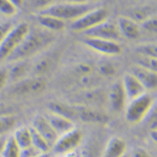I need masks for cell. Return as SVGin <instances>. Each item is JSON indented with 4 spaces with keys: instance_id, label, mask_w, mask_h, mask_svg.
<instances>
[{
    "instance_id": "6da1fadb",
    "label": "cell",
    "mask_w": 157,
    "mask_h": 157,
    "mask_svg": "<svg viewBox=\"0 0 157 157\" xmlns=\"http://www.w3.org/2000/svg\"><path fill=\"white\" fill-rule=\"evenodd\" d=\"M55 33L42 27L29 29L27 35L19 47L12 54L6 62H15L20 60H29V58L41 54L55 42Z\"/></svg>"
},
{
    "instance_id": "7a4b0ae2",
    "label": "cell",
    "mask_w": 157,
    "mask_h": 157,
    "mask_svg": "<svg viewBox=\"0 0 157 157\" xmlns=\"http://www.w3.org/2000/svg\"><path fill=\"white\" fill-rule=\"evenodd\" d=\"M154 106H155V98L148 92L129 101L125 108L126 121L131 125H137L145 121L147 115Z\"/></svg>"
},
{
    "instance_id": "3957f363",
    "label": "cell",
    "mask_w": 157,
    "mask_h": 157,
    "mask_svg": "<svg viewBox=\"0 0 157 157\" xmlns=\"http://www.w3.org/2000/svg\"><path fill=\"white\" fill-rule=\"evenodd\" d=\"M92 6L89 2L86 3H70V2H58L52 6H48L46 9L39 11L41 13L52 15L65 22H72L85 13H87L89 10L92 9Z\"/></svg>"
},
{
    "instance_id": "277c9868",
    "label": "cell",
    "mask_w": 157,
    "mask_h": 157,
    "mask_svg": "<svg viewBox=\"0 0 157 157\" xmlns=\"http://www.w3.org/2000/svg\"><path fill=\"white\" fill-rule=\"evenodd\" d=\"M30 26L25 22L14 25L6 37L0 43V64L6 62L7 59L12 56L23 41L25 36L27 35Z\"/></svg>"
},
{
    "instance_id": "5b68a950",
    "label": "cell",
    "mask_w": 157,
    "mask_h": 157,
    "mask_svg": "<svg viewBox=\"0 0 157 157\" xmlns=\"http://www.w3.org/2000/svg\"><path fill=\"white\" fill-rule=\"evenodd\" d=\"M109 12L105 7H92L71 22L70 29L75 33H85L108 19Z\"/></svg>"
},
{
    "instance_id": "8992f818",
    "label": "cell",
    "mask_w": 157,
    "mask_h": 157,
    "mask_svg": "<svg viewBox=\"0 0 157 157\" xmlns=\"http://www.w3.org/2000/svg\"><path fill=\"white\" fill-rule=\"evenodd\" d=\"M71 104L102 109L107 104V92L98 87L80 90L72 97Z\"/></svg>"
},
{
    "instance_id": "52a82bcc",
    "label": "cell",
    "mask_w": 157,
    "mask_h": 157,
    "mask_svg": "<svg viewBox=\"0 0 157 157\" xmlns=\"http://www.w3.org/2000/svg\"><path fill=\"white\" fill-rule=\"evenodd\" d=\"M83 137H84V133L78 128H73L72 130L58 136L52 149L55 151V153L60 154V155L68 154L75 151L81 145Z\"/></svg>"
},
{
    "instance_id": "ba28073f",
    "label": "cell",
    "mask_w": 157,
    "mask_h": 157,
    "mask_svg": "<svg viewBox=\"0 0 157 157\" xmlns=\"http://www.w3.org/2000/svg\"><path fill=\"white\" fill-rule=\"evenodd\" d=\"M46 88V81L43 77L33 75L25 78L19 82L15 83L12 88V93L15 95H35L42 93Z\"/></svg>"
},
{
    "instance_id": "9c48e42d",
    "label": "cell",
    "mask_w": 157,
    "mask_h": 157,
    "mask_svg": "<svg viewBox=\"0 0 157 157\" xmlns=\"http://www.w3.org/2000/svg\"><path fill=\"white\" fill-rule=\"evenodd\" d=\"M73 105H75V121L87 124H97V125H105L110 121V116L103 109L75 105V104Z\"/></svg>"
},
{
    "instance_id": "30bf717a",
    "label": "cell",
    "mask_w": 157,
    "mask_h": 157,
    "mask_svg": "<svg viewBox=\"0 0 157 157\" xmlns=\"http://www.w3.org/2000/svg\"><path fill=\"white\" fill-rule=\"evenodd\" d=\"M83 44L89 47L90 49L94 50L101 55L112 57V56H117L121 52V46L117 41H112V40H105L98 39V38H91V37H84L83 39Z\"/></svg>"
},
{
    "instance_id": "8fae6325",
    "label": "cell",
    "mask_w": 157,
    "mask_h": 157,
    "mask_svg": "<svg viewBox=\"0 0 157 157\" xmlns=\"http://www.w3.org/2000/svg\"><path fill=\"white\" fill-rule=\"evenodd\" d=\"M83 35H84V37L112 40V41H117V42L121 38L117 24L108 21V20H105L102 23L98 24L97 26L92 27L91 29L83 33Z\"/></svg>"
},
{
    "instance_id": "7c38bea8",
    "label": "cell",
    "mask_w": 157,
    "mask_h": 157,
    "mask_svg": "<svg viewBox=\"0 0 157 157\" xmlns=\"http://www.w3.org/2000/svg\"><path fill=\"white\" fill-rule=\"evenodd\" d=\"M127 103L128 100L126 97L123 84H121V81L114 83L107 91V104L109 107L113 112L118 113L126 108Z\"/></svg>"
},
{
    "instance_id": "4fadbf2b",
    "label": "cell",
    "mask_w": 157,
    "mask_h": 157,
    "mask_svg": "<svg viewBox=\"0 0 157 157\" xmlns=\"http://www.w3.org/2000/svg\"><path fill=\"white\" fill-rule=\"evenodd\" d=\"M30 127L37 133H39L52 148V146H54V144L58 138V134L49 124L46 115H37L33 120Z\"/></svg>"
},
{
    "instance_id": "5bb4252c",
    "label": "cell",
    "mask_w": 157,
    "mask_h": 157,
    "mask_svg": "<svg viewBox=\"0 0 157 157\" xmlns=\"http://www.w3.org/2000/svg\"><path fill=\"white\" fill-rule=\"evenodd\" d=\"M59 57L57 52H49L40 57L34 65H32V72L36 77H44L48 72L52 71L57 65Z\"/></svg>"
},
{
    "instance_id": "9a60e30c",
    "label": "cell",
    "mask_w": 157,
    "mask_h": 157,
    "mask_svg": "<svg viewBox=\"0 0 157 157\" xmlns=\"http://www.w3.org/2000/svg\"><path fill=\"white\" fill-rule=\"evenodd\" d=\"M117 27L120 30L121 37L129 40H135L140 37L141 35V27L139 23L130 19L127 16H121L117 19Z\"/></svg>"
},
{
    "instance_id": "2e32d148",
    "label": "cell",
    "mask_w": 157,
    "mask_h": 157,
    "mask_svg": "<svg viewBox=\"0 0 157 157\" xmlns=\"http://www.w3.org/2000/svg\"><path fill=\"white\" fill-rule=\"evenodd\" d=\"M137 80L140 82V84L144 86L146 91L148 90H155L157 87V72L152 70L146 69L140 66L135 65L132 67L130 71Z\"/></svg>"
},
{
    "instance_id": "e0dca14e",
    "label": "cell",
    "mask_w": 157,
    "mask_h": 157,
    "mask_svg": "<svg viewBox=\"0 0 157 157\" xmlns=\"http://www.w3.org/2000/svg\"><path fill=\"white\" fill-rule=\"evenodd\" d=\"M121 84H123L128 102L147 92L144 86L140 84V82L131 72L125 75L123 81H121Z\"/></svg>"
},
{
    "instance_id": "ac0fdd59",
    "label": "cell",
    "mask_w": 157,
    "mask_h": 157,
    "mask_svg": "<svg viewBox=\"0 0 157 157\" xmlns=\"http://www.w3.org/2000/svg\"><path fill=\"white\" fill-rule=\"evenodd\" d=\"M37 21L42 29L49 30V32L52 33L63 30L66 27V23H67V22L63 21V20L57 18V17L52 16V15L46 14V13H41V12L38 13Z\"/></svg>"
},
{
    "instance_id": "d6986e66",
    "label": "cell",
    "mask_w": 157,
    "mask_h": 157,
    "mask_svg": "<svg viewBox=\"0 0 157 157\" xmlns=\"http://www.w3.org/2000/svg\"><path fill=\"white\" fill-rule=\"evenodd\" d=\"M13 65L9 68V78L10 81L15 83L23 80L27 75L32 71V65L29 60H20L12 62Z\"/></svg>"
},
{
    "instance_id": "ffe728a7",
    "label": "cell",
    "mask_w": 157,
    "mask_h": 157,
    "mask_svg": "<svg viewBox=\"0 0 157 157\" xmlns=\"http://www.w3.org/2000/svg\"><path fill=\"white\" fill-rule=\"evenodd\" d=\"M127 153V144L123 138L113 136L108 140L102 157H121Z\"/></svg>"
},
{
    "instance_id": "44dd1931",
    "label": "cell",
    "mask_w": 157,
    "mask_h": 157,
    "mask_svg": "<svg viewBox=\"0 0 157 157\" xmlns=\"http://www.w3.org/2000/svg\"><path fill=\"white\" fill-rule=\"evenodd\" d=\"M46 117L48 120L49 124L52 125V127L54 128V130L57 132L58 136L62 135V134L66 133L68 131L72 130L73 128H75V121L68 120L66 117H63L61 115L50 113V114L46 115Z\"/></svg>"
},
{
    "instance_id": "7402d4cb",
    "label": "cell",
    "mask_w": 157,
    "mask_h": 157,
    "mask_svg": "<svg viewBox=\"0 0 157 157\" xmlns=\"http://www.w3.org/2000/svg\"><path fill=\"white\" fill-rule=\"evenodd\" d=\"M48 108L50 113L61 115L63 117H66L68 120L75 121V105L71 103H64L60 101H54L49 103Z\"/></svg>"
},
{
    "instance_id": "603a6c76",
    "label": "cell",
    "mask_w": 157,
    "mask_h": 157,
    "mask_svg": "<svg viewBox=\"0 0 157 157\" xmlns=\"http://www.w3.org/2000/svg\"><path fill=\"white\" fill-rule=\"evenodd\" d=\"M17 145L20 147V149L26 148L32 146V131L29 126H22L16 129L14 134H12Z\"/></svg>"
},
{
    "instance_id": "cb8c5ba5",
    "label": "cell",
    "mask_w": 157,
    "mask_h": 157,
    "mask_svg": "<svg viewBox=\"0 0 157 157\" xmlns=\"http://www.w3.org/2000/svg\"><path fill=\"white\" fill-rule=\"evenodd\" d=\"M153 15H155V9L153 6H145L130 10L128 12L127 17L136 21L137 23H141L143 21H145L146 19H148L149 17L153 16Z\"/></svg>"
},
{
    "instance_id": "d4e9b609",
    "label": "cell",
    "mask_w": 157,
    "mask_h": 157,
    "mask_svg": "<svg viewBox=\"0 0 157 157\" xmlns=\"http://www.w3.org/2000/svg\"><path fill=\"white\" fill-rule=\"evenodd\" d=\"M94 72H97L95 65L91 62H88V61H84V62L78 63L75 66H73L71 70V75L75 77V80H78V78L87 77V75H90Z\"/></svg>"
},
{
    "instance_id": "484cf974",
    "label": "cell",
    "mask_w": 157,
    "mask_h": 157,
    "mask_svg": "<svg viewBox=\"0 0 157 157\" xmlns=\"http://www.w3.org/2000/svg\"><path fill=\"white\" fill-rule=\"evenodd\" d=\"M95 70L101 78H111L116 75L117 67L111 61H102L98 67H95Z\"/></svg>"
},
{
    "instance_id": "4316f807",
    "label": "cell",
    "mask_w": 157,
    "mask_h": 157,
    "mask_svg": "<svg viewBox=\"0 0 157 157\" xmlns=\"http://www.w3.org/2000/svg\"><path fill=\"white\" fill-rule=\"evenodd\" d=\"M17 116L15 114H7L0 116V135H6L17 125Z\"/></svg>"
},
{
    "instance_id": "83f0119b",
    "label": "cell",
    "mask_w": 157,
    "mask_h": 157,
    "mask_svg": "<svg viewBox=\"0 0 157 157\" xmlns=\"http://www.w3.org/2000/svg\"><path fill=\"white\" fill-rule=\"evenodd\" d=\"M21 149L17 145L14 137L12 135L7 136L6 146H4L3 152L1 154V157H20Z\"/></svg>"
},
{
    "instance_id": "f1b7e54d",
    "label": "cell",
    "mask_w": 157,
    "mask_h": 157,
    "mask_svg": "<svg viewBox=\"0 0 157 157\" xmlns=\"http://www.w3.org/2000/svg\"><path fill=\"white\" fill-rule=\"evenodd\" d=\"M30 131H32V145L37 150H39L41 153H47V152L52 150V147H50L49 144L39 133H37L32 127H30Z\"/></svg>"
},
{
    "instance_id": "f546056e",
    "label": "cell",
    "mask_w": 157,
    "mask_h": 157,
    "mask_svg": "<svg viewBox=\"0 0 157 157\" xmlns=\"http://www.w3.org/2000/svg\"><path fill=\"white\" fill-rule=\"evenodd\" d=\"M136 52L140 57L157 58L156 43H144L136 47Z\"/></svg>"
},
{
    "instance_id": "4dcf8cb0",
    "label": "cell",
    "mask_w": 157,
    "mask_h": 157,
    "mask_svg": "<svg viewBox=\"0 0 157 157\" xmlns=\"http://www.w3.org/2000/svg\"><path fill=\"white\" fill-rule=\"evenodd\" d=\"M136 63H137L136 64L137 66L157 72V58L140 57V56H138V59L136 61Z\"/></svg>"
},
{
    "instance_id": "1f68e13d",
    "label": "cell",
    "mask_w": 157,
    "mask_h": 157,
    "mask_svg": "<svg viewBox=\"0 0 157 157\" xmlns=\"http://www.w3.org/2000/svg\"><path fill=\"white\" fill-rule=\"evenodd\" d=\"M18 7L11 0H0V14L6 17H13L16 15Z\"/></svg>"
},
{
    "instance_id": "d6a6232c",
    "label": "cell",
    "mask_w": 157,
    "mask_h": 157,
    "mask_svg": "<svg viewBox=\"0 0 157 157\" xmlns=\"http://www.w3.org/2000/svg\"><path fill=\"white\" fill-rule=\"evenodd\" d=\"M141 29L146 30V32L149 33H153V34H156L157 32V18L156 15H153V16L149 17L148 19H146L145 21H143L141 23H139Z\"/></svg>"
},
{
    "instance_id": "836d02e7",
    "label": "cell",
    "mask_w": 157,
    "mask_h": 157,
    "mask_svg": "<svg viewBox=\"0 0 157 157\" xmlns=\"http://www.w3.org/2000/svg\"><path fill=\"white\" fill-rule=\"evenodd\" d=\"M41 153L39 150H37L34 146H29L26 147V148L21 149V152H20V157H35Z\"/></svg>"
},
{
    "instance_id": "e575fe53",
    "label": "cell",
    "mask_w": 157,
    "mask_h": 157,
    "mask_svg": "<svg viewBox=\"0 0 157 157\" xmlns=\"http://www.w3.org/2000/svg\"><path fill=\"white\" fill-rule=\"evenodd\" d=\"M58 2H59V0H35V6L39 11H42V10L54 6Z\"/></svg>"
},
{
    "instance_id": "d590c367",
    "label": "cell",
    "mask_w": 157,
    "mask_h": 157,
    "mask_svg": "<svg viewBox=\"0 0 157 157\" xmlns=\"http://www.w3.org/2000/svg\"><path fill=\"white\" fill-rule=\"evenodd\" d=\"M9 82V68H0V90L3 89Z\"/></svg>"
},
{
    "instance_id": "8d00e7d4",
    "label": "cell",
    "mask_w": 157,
    "mask_h": 157,
    "mask_svg": "<svg viewBox=\"0 0 157 157\" xmlns=\"http://www.w3.org/2000/svg\"><path fill=\"white\" fill-rule=\"evenodd\" d=\"M13 26L14 25H13L12 22H3V23L0 24V43L6 37V35L13 29Z\"/></svg>"
},
{
    "instance_id": "74e56055",
    "label": "cell",
    "mask_w": 157,
    "mask_h": 157,
    "mask_svg": "<svg viewBox=\"0 0 157 157\" xmlns=\"http://www.w3.org/2000/svg\"><path fill=\"white\" fill-rule=\"evenodd\" d=\"M7 114H14L13 107L10 105H7V104L0 103V116L7 115Z\"/></svg>"
},
{
    "instance_id": "f35d334b",
    "label": "cell",
    "mask_w": 157,
    "mask_h": 157,
    "mask_svg": "<svg viewBox=\"0 0 157 157\" xmlns=\"http://www.w3.org/2000/svg\"><path fill=\"white\" fill-rule=\"evenodd\" d=\"M130 157H152V155L148 151H146L143 148H136L132 152V155Z\"/></svg>"
},
{
    "instance_id": "ab89813d",
    "label": "cell",
    "mask_w": 157,
    "mask_h": 157,
    "mask_svg": "<svg viewBox=\"0 0 157 157\" xmlns=\"http://www.w3.org/2000/svg\"><path fill=\"white\" fill-rule=\"evenodd\" d=\"M7 139V135H0V156H1L2 152H3L4 146H6Z\"/></svg>"
},
{
    "instance_id": "60d3db41",
    "label": "cell",
    "mask_w": 157,
    "mask_h": 157,
    "mask_svg": "<svg viewBox=\"0 0 157 157\" xmlns=\"http://www.w3.org/2000/svg\"><path fill=\"white\" fill-rule=\"evenodd\" d=\"M65 2H70V3H86L87 0H64Z\"/></svg>"
},
{
    "instance_id": "b9f144b4",
    "label": "cell",
    "mask_w": 157,
    "mask_h": 157,
    "mask_svg": "<svg viewBox=\"0 0 157 157\" xmlns=\"http://www.w3.org/2000/svg\"><path fill=\"white\" fill-rule=\"evenodd\" d=\"M11 1H12L13 3H14L17 7H20V6H22V3H23L24 0H11Z\"/></svg>"
},
{
    "instance_id": "7bdbcfd3",
    "label": "cell",
    "mask_w": 157,
    "mask_h": 157,
    "mask_svg": "<svg viewBox=\"0 0 157 157\" xmlns=\"http://www.w3.org/2000/svg\"><path fill=\"white\" fill-rule=\"evenodd\" d=\"M35 157H52V155L49 154V152H47V153H40L39 155H37Z\"/></svg>"
},
{
    "instance_id": "ee69618b",
    "label": "cell",
    "mask_w": 157,
    "mask_h": 157,
    "mask_svg": "<svg viewBox=\"0 0 157 157\" xmlns=\"http://www.w3.org/2000/svg\"><path fill=\"white\" fill-rule=\"evenodd\" d=\"M121 157H130V155H128V154H127V153H126V154H124V155H123V156H121Z\"/></svg>"
},
{
    "instance_id": "f6af8a7d",
    "label": "cell",
    "mask_w": 157,
    "mask_h": 157,
    "mask_svg": "<svg viewBox=\"0 0 157 157\" xmlns=\"http://www.w3.org/2000/svg\"><path fill=\"white\" fill-rule=\"evenodd\" d=\"M87 1L88 2H89V1H97V0H87Z\"/></svg>"
},
{
    "instance_id": "bcb514c9",
    "label": "cell",
    "mask_w": 157,
    "mask_h": 157,
    "mask_svg": "<svg viewBox=\"0 0 157 157\" xmlns=\"http://www.w3.org/2000/svg\"><path fill=\"white\" fill-rule=\"evenodd\" d=\"M0 157H1V156H0Z\"/></svg>"
}]
</instances>
